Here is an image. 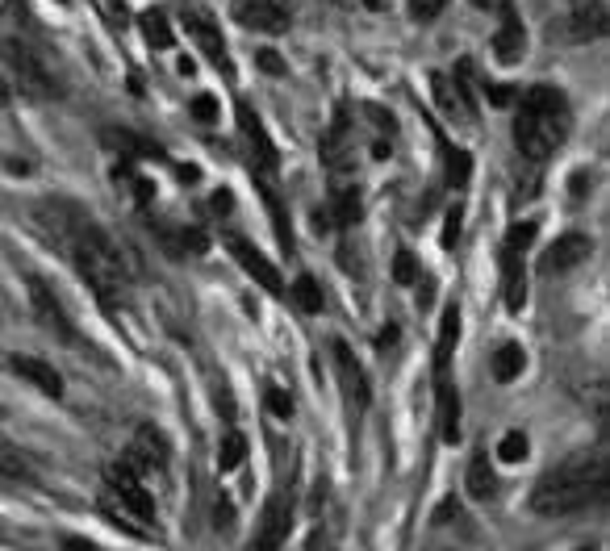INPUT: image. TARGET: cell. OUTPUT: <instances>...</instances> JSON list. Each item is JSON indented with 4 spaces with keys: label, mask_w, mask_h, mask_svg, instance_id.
I'll list each match as a JSON object with an SVG mask.
<instances>
[{
    "label": "cell",
    "mask_w": 610,
    "mask_h": 551,
    "mask_svg": "<svg viewBox=\"0 0 610 551\" xmlns=\"http://www.w3.org/2000/svg\"><path fill=\"white\" fill-rule=\"evenodd\" d=\"M569 34L577 42H590V38H602L606 34V5H602V0H573Z\"/></svg>",
    "instance_id": "ac0fdd59"
},
{
    "label": "cell",
    "mask_w": 610,
    "mask_h": 551,
    "mask_svg": "<svg viewBox=\"0 0 610 551\" xmlns=\"http://www.w3.org/2000/svg\"><path fill=\"white\" fill-rule=\"evenodd\" d=\"M159 238H163V247H168L172 255H201L205 247H209V238L201 234V230H159Z\"/></svg>",
    "instance_id": "d4e9b609"
},
{
    "label": "cell",
    "mask_w": 610,
    "mask_h": 551,
    "mask_svg": "<svg viewBox=\"0 0 610 551\" xmlns=\"http://www.w3.org/2000/svg\"><path fill=\"white\" fill-rule=\"evenodd\" d=\"M594 255V243L585 234H565V238H556L552 251L544 255V272H573L581 268L585 259Z\"/></svg>",
    "instance_id": "5bb4252c"
},
{
    "label": "cell",
    "mask_w": 610,
    "mask_h": 551,
    "mask_svg": "<svg viewBox=\"0 0 610 551\" xmlns=\"http://www.w3.org/2000/svg\"><path fill=\"white\" fill-rule=\"evenodd\" d=\"M535 238V222H519L510 226L506 234V247H502V289H506V305L519 314L527 305V268H523V255Z\"/></svg>",
    "instance_id": "5b68a950"
},
{
    "label": "cell",
    "mask_w": 610,
    "mask_h": 551,
    "mask_svg": "<svg viewBox=\"0 0 610 551\" xmlns=\"http://www.w3.org/2000/svg\"><path fill=\"white\" fill-rule=\"evenodd\" d=\"M189 113L197 117L201 126H214V122H218V101L209 97V92H197V97L189 101Z\"/></svg>",
    "instance_id": "e575fe53"
},
{
    "label": "cell",
    "mask_w": 610,
    "mask_h": 551,
    "mask_svg": "<svg viewBox=\"0 0 610 551\" xmlns=\"http://www.w3.org/2000/svg\"><path fill=\"white\" fill-rule=\"evenodd\" d=\"M393 280H397V284H414V280H418L414 255H410L406 247H397V255H393Z\"/></svg>",
    "instance_id": "d590c367"
},
{
    "label": "cell",
    "mask_w": 610,
    "mask_h": 551,
    "mask_svg": "<svg viewBox=\"0 0 610 551\" xmlns=\"http://www.w3.org/2000/svg\"><path fill=\"white\" fill-rule=\"evenodd\" d=\"M239 126H243V138H247V147H251L255 176L272 180V172H276V147H272L264 122H260V113H251V105H239Z\"/></svg>",
    "instance_id": "9c48e42d"
},
{
    "label": "cell",
    "mask_w": 610,
    "mask_h": 551,
    "mask_svg": "<svg viewBox=\"0 0 610 551\" xmlns=\"http://www.w3.org/2000/svg\"><path fill=\"white\" fill-rule=\"evenodd\" d=\"M456 339H460V305L452 301L448 309H443V322H439V343H435V376L452 368Z\"/></svg>",
    "instance_id": "ffe728a7"
},
{
    "label": "cell",
    "mask_w": 610,
    "mask_h": 551,
    "mask_svg": "<svg viewBox=\"0 0 610 551\" xmlns=\"http://www.w3.org/2000/svg\"><path fill=\"white\" fill-rule=\"evenodd\" d=\"M9 368L21 376V380H30V385L46 397H63V376L46 364V359H34V355H13L9 359Z\"/></svg>",
    "instance_id": "2e32d148"
},
{
    "label": "cell",
    "mask_w": 610,
    "mask_h": 551,
    "mask_svg": "<svg viewBox=\"0 0 610 551\" xmlns=\"http://www.w3.org/2000/svg\"><path fill=\"white\" fill-rule=\"evenodd\" d=\"M9 97H13V84H9L5 71H0V105H9Z\"/></svg>",
    "instance_id": "7bdbcfd3"
},
{
    "label": "cell",
    "mask_w": 610,
    "mask_h": 551,
    "mask_svg": "<svg viewBox=\"0 0 610 551\" xmlns=\"http://www.w3.org/2000/svg\"><path fill=\"white\" fill-rule=\"evenodd\" d=\"M168 455H172V447H168V439H163V430L143 426V430L134 435L130 451H126V460H130L138 472H151V468H168Z\"/></svg>",
    "instance_id": "7c38bea8"
},
{
    "label": "cell",
    "mask_w": 610,
    "mask_h": 551,
    "mask_svg": "<svg viewBox=\"0 0 610 551\" xmlns=\"http://www.w3.org/2000/svg\"><path fill=\"white\" fill-rule=\"evenodd\" d=\"M527 435H523V430H506V435H502V443H498V455H502V460L506 464H519L523 460V455H527Z\"/></svg>",
    "instance_id": "d6a6232c"
},
{
    "label": "cell",
    "mask_w": 610,
    "mask_h": 551,
    "mask_svg": "<svg viewBox=\"0 0 610 551\" xmlns=\"http://www.w3.org/2000/svg\"><path fill=\"white\" fill-rule=\"evenodd\" d=\"M460 230H464V213L452 209V213H448V226H443V247H448V251L460 243Z\"/></svg>",
    "instance_id": "f35d334b"
},
{
    "label": "cell",
    "mask_w": 610,
    "mask_h": 551,
    "mask_svg": "<svg viewBox=\"0 0 610 551\" xmlns=\"http://www.w3.org/2000/svg\"><path fill=\"white\" fill-rule=\"evenodd\" d=\"M494 55H498V63H519L523 55H527V30H523V21L514 17V13H506L502 17V26H498V34H494Z\"/></svg>",
    "instance_id": "d6986e66"
},
{
    "label": "cell",
    "mask_w": 610,
    "mask_h": 551,
    "mask_svg": "<svg viewBox=\"0 0 610 551\" xmlns=\"http://www.w3.org/2000/svg\"><path fill=\"white\" fill-rule=\"evenodd\" d=\"M289 297H293V305L301 309V314H322V284L314 280V276H297L293 284H289Z\"/></svg>",
    "instance_id": "484cf974"
},
{
    "label": "cell",
    "mask_w": 610,
    "mask_h": 551,
    "mask_svg": "<svg viewBox=\"0 0 610 551\" xmlns=\"http://www.w3.org/2000/svg\"><path fill=\"white\" fill-rule=\"evenodd\" d=\"M468 172H473V159H468V151L452 147L448 151V180H452V188H464L468 184Z\"/></svg>",
    "instance_id": "836d02e7"
},
{
    "label": "cell",
    "mask_w": 610,
    "mask_h": 551,
    "mask_svg": "<svg viewBox=\"0 0 610 551\" xmlns=\"http://www.w3.org/2000/svg\"><path fill=\"white\" fill-rule=\"evenodd\" d=\"M226 247H230L234 259L243 263V272H247L255 284H264V289L276 293V297L285 293V276H280V268H276V263H272L264 251H255V247L247 243V238H226Z\"/></svg>",
    "instance_id": "30bf717a"
},
{
    "label": "cell",
    "mask_w": 610,
    "mask_h": 551,
    "mask_svg": "<svg viewBox=\"0 0 610 551\" xmlns=\"http://www.w3.org/2000/svg\"><path fill=\"white\" fill-rule=\"evenodd\" d=\"M55 234L67 251V259L76 263V272L92 284V293L101 297V305H117V297L126 293V263H122V251L113 247V238L88 222L84 213H72V218H59L55 222Z\"/></svg>",
    "instance_id": "6da1fadb"
},
{
    "label": "cell",
    "mask_w": 610,
    "mask_h": 551,
    "mask_svg": "<svg viewBox=\"0 0 610 551\" xmlns=\"http://www.w3.org/2000/svg\"><path fill=\"white\" fill-rule=\"evenodd\" d=\"M448 80H452V92H456V101H460V113L468 117V122H477V92H473L477 84H473V63L460 59Z\"/></svg>",
    "instance_id": "cb8c5ba5"
},
{
    "label": "cell",
    "mask_w": 610,
    "mask_h": 551,
    "mask_svg": "<svg viewBox=\"0 0 610 551\" xmlns=\"http://www.w3.org/2000/svg\"><path fill=\"white\" fill-rule=\"evenodd\" d=\"M230 17L239 21L243 30H260V34H285L293 26V17L280 0H234Z\"/></svg>",
    "instance_id": "ba28073f"
},
{
    "label": "cell",
    "mask_w": 610,
    "mask_h": 551,
    "mask_svg": "<svg viewBox=\"0 0 610 551\" xmlns=\"http://www.w3.org/2000/svg\"><path fill=\"white\" fill-rule=\"evenodd\" d=\"M0 418H5V405H0Z\"/></svg>",
    "instance_id": "7dc6e473"
},
{
    "label": "cell",
    "mask_w": 610,
    "mask_h": 551,
    "mask_svg": "<svg viewBox=\"0 0 610 551\" xmlns=\"http://www.w3.org/2000/svg\"><path fill=\"white\" fill-rule=\"evenodd\" d=\"M360 213H364V205H360V193H356V188H339V193H335L331 218H335L339 226H356V222H360Z\"/></svg>",
    "instance_id": "83f0119b"
},
{
    "label": "cell",
    "mask_w": 610,
    "mask_h": 551,
    "mask_svg": "<svg viewBox=\"0 0 610 551\" xmlns=\"http://www.w3.org/2000/svg\"><path fill=\"white\" fill-rule=\"evenodd\" d=\"M30 305H34V314H38L42 330H51L55 339H63V343H76V339H80L76 326H72V318H67L63 301L55 297V289H51V284H46L42 276H30Z\"/></svg>",
    "instance_id": "52a82bcc"
},
{
    "label": "cell",
    "mask_w": 610,
    "mask_h": 551,
    "mask_svg": "<svg viewBox=\"0 0 610 551\" xmlns=\"http://www.w3.org/2000/svg\"><path fill=\"white\" fill-rule=\"evenodd\" d=\"M364 5H372V9H381V0H364Z\"/></svg>",
    "instance_id": "bcb514c9"
},
{
    "label": "cell",
    "mask_w": 610,
    "mask_h": 551,
    "mask_svg": "<svg viewBox=\"0 0 610 551\" xmlns=\"http://www.w3.org/2000/svg\"><path fill=\"white\" fill-rule=\"evenodd\" d=\"M464 489H468V497H477V501L494 497V489H498V476H494V468H489V455H485V451H477L473 460H468Z\"/></svg>",
    "instance_id": "7402d4cb"
},
{
    "label": "cell",
    "mask_w": 610,
    "mask_h": 551,
    "mask_svg": "<svg viewBox=\"0 0 610 551\" xmlns=\"http://www.w3.org/2000/svg\"><path fill=\"white\" fill-rule=\"evenodd\" d=\"M9 5H13V0H0V17H5V13H9Z\"/></svg>",
    "instance_id": "f6af8a7d"
},
{
    "label": "cell",
    "mask_w": 610,
    "mask_h": 551,
    "mask_svg": "<svg viewBox=\"0 0 610 551\" xmlns=\"http://www.w3.org/2000/svg\"><path fill=\"white\" fill-rule=\"evenodd\" d=\"M113 147H130L122 155H138V159H163V151L155 147V142H143V138H134V134H105Z\"/></svg>",
    "instance_id": "4dcf8cb0"
},
{
    "label": "cell",
    "mask_w": 610,
    "mask_h": 551,
    "mask_svg": "<svg viewBox=\"0 0 610 551\" xmlns=\"http://www.w3.org/2000/svg\"><path fill=\"white\" fill-rule=\"evenodd\" d=\"M523 368H527V355H523L519 343H502L494 351V359H489V372H494L498 385H510L514 376H523Z\"/></svg>",
    "instance_id": "603a6c76"
},
{
    "label": "cell",
    "mask_w": 610,
    "mask_h": 551,
    "mask_svg": "<svg viewBox=\"0 0 610 551\" xmlns=\"http://www.w3.org/2000/svg\"><path fill=\"white\" fill-rule=\"evenodd\" d=\"M109 493L122 501V514H130L138 522H155V497L147 493L143 476H138V468L130 460H117L109 468Z\"/></svg>",
    "instance_id": "8992f818"
},
{
    "label": "cell",
    "mask_w": 610,
    "mask_h": 551,
    "mask_svg": "<svg viewBox=\"0 0 610 551\" xmlns=\"http://www.w3.org/2000/svg\"><path fill=\"white\" fill-rule=\"evenodd\" d=\"M268 410L276 414V418H293V397L285 393V389H268Z\"/></svg>",
    "instance_id": "74e56055"
},
{
    "label": "cell",
    "mask_w": 610,
    "mask_h": 551,
    "mask_svg": "<svg viewBox=\"0 0 610 551\" xmlns=\"http://www.w3.org/2000/svg\"><path fill=\"white\" fill-rule=\"evenodd\" d=\"M184 26H189V34H193V42L205 51V59L214 63V67H222V71H230V55H226V42H222V30L209 21L205 13H189L184 17Z\"/></svg>",
    "instance_id": "9a60e30c"
},
{
    "label": "cell",
    "mask_w": 610,
    "mask_h": 551,
    "mask_svg": "<svg viewBox=\"0 0 610 551\" xmlns=\"http://www.w3.org/2000/svg\"><path fill=\"white\" fill-rule=\"evenodd\" d=\"M143 34H147V42L155 46V51H168L172 46V26H168V17L163 13H143Z\"/></svg>",
    "instance_id": "f546056e"
},
{
    "label": "cell",
    "mask_w": 610,
    "mask_h": 551,
    "mask_svg": "<svg viewBox=\"0 0 610 551\" xmlns=\"http://www.w3.org/2000/svg\"><path fill=\"white\" fill-rule=\"evenodd\" d=\"M331 351H335V372H339V380H343L347 401L356 405V410H364L368 397H372V389H368V376H364V368H360V359L351 355L347 343H335Z\"/></svg>",
    "instance_id": "4fadbf2b"
},
{
    "label": "cell",
    "mask_w": 610,
    "mask_h": 551,
    "mask_svg": "<svg viewBox=\"0 0 610 551\" xmlns=\"http://www.w3.org/2000/svg\"><path fill=\"white\" fill-rule=\"evenodd\" d=\"M0 476H9V481H26V476H30L26 451L13 447L9 439H0Z\"/></svg>",
    "instance_id": "4316f807"
},
{
    "label": "cell",
    "mask_w": 610,
    "mask_h": 551,
    "mask_svg": "<svg viewBox=\"0 0 610 551\" xmlns=\"http://www.w3.org/2000/svg\"><path fill=\"white\" fill-rule=\"evenodd\" d=\"M452 518H460V501L456 497H448L443 506L435 510V526H443V522H452Z\"/></svg>",
    "instance_id": "ab89813d"
},
{
    "label": "cell",
    "mask_w": 610,
    "mask_h": 551,
    "mask_svg": "<svg viewBox=\"0 0 610 551\" xmlns=\"http://www.w3.org/2000/svg\"><path fill=\"white\" fill-rule=\"evenodd\" d=\"M431 88H435L439 109L448 113V117H456V113H460V101H456V92H452V80L443 76V71H431Z\"/></svg>",
    "instance_id": "1f68e13d"
},
{
    "label": "cell",
    "mask_w": 610,
    "mask_h": 551,
    "mask_svg": "<svg viewBox=\"0 0 610 551\" xmlns=\"http://www.w3.org/2000/svg\"><path fill=\"white\" fill-rule=\"evenodd\" d=\"M289 522H293V506L285 493H272L268 506H264V518H260V531H255V547H280L289 539Z\"/></svg>",
    "instance_id": "8fae6325"
},
{
    "label": "cell",
    "mask_w": 610,
    "mask_h": 551,
    "mask_svg": "<svg viewBox=\"0 0 610 551\" xmlns=\"http://www.w3.org/2000/svg\"><path fill=\"white\" fill-rule=\"evenodd\" d=\"M0 71H5L9 84L21 88L26 97H38V101L55 97V84H51V76H46L38 51H34V46H26V42H17V38L0 42Z\"/></svg>",
    "instance_id": "277c9868"
},
{
    "label": "cell",
    "mask_w": 610,
    "mask_h": 551,
    "mask_svg": "<svg viewBox=\"0 0 610 551\" xmlns=\"http://www.w3.org/2000/svg\"><path fill=\"white\" fill-rule=\"evenodd\" d=\"M443 5H448V0H410V17L427 26V21H435L443 13Z\"/></svg>",
    "instance_id": "8d00e7d4"
},
{
    "label": "cell",
    "mask_w": 610,
    "mask_h": 551,
    "mask_svg": "<svg viewBox=\"0 0 610 551\" xmlns=\"http://www.w3.org/2000/svg\"><path fill=\"white\" fill-rule=\"evenodd\" d=\"M435 393H439V435H443V443H456L460 439V397L452 385V372L435 376Z\"/></svg>",
    "instance_id": "e0dca14e"
},
{
    "label": "cell",
    "mask_w": 610,
    "mask_h": 551,
    "mask_svg": "<svg viewBox=\"0 0 610 551\" xmlns=\"http://www.w3.org/2000/svg\"><path fill=\"white\" fill-rule=\"evenodd\" d=\"M260 67H264V71H285V63H280L272 51H264V55H260Z\"/></svg>",
    "instance_id": "b9f144b4"
},
{
    "label": "cell",
    "mask_w": 610,
    "mask_h": 551,
    "mask_svg": "<svg viewBox=\"0 0 610 551\" xmlns=\"http://www.w3.org/2000/svg\"><path fill=\"white\" fill-rule=\"evenodd\" d=\"M606 497V455H585V460H569L539 476L531 489V510L539 518H565Z\"/></svg>",
    "instance_id": "3957f363"
},
{
    "label": "cell",
    "mask_w": 610,
    "mask_h": 551,
    "mask_svg": "<svg viewBox=\"0 0 610 551\" xmlns=\"http://www.w3.org/2000/svg\"><path fill=\"white\" fill-rule=\"evenodd\" d=\"M218 526H230V506L226 501H218Z\"/></svg>",
    "instance_id": "ee69618b"
},
{
    "label": "cell",
    "mask_w": 610,
    "mask_h": 551,
    "mask_svg": "<svg viewBox=\"0 0 610 551\" xmlns=\"http://www.w3.org/2000/svg\"><path fill=\"white\" fill-rule=\"evenodd\" d=\"M243 460H247V435L230 430V435L222 439V451H218V468H222V472H234Z\"/></svg>",
    "instance_id": "f1b7e54d"
},
{
    "label": "cell",
    "mask_w": 610,
    "mask_h": 551,
    "mask_svg": "<svg viewBox=\"0 0 610 551\" xmlns=\"http://www.w3.org/2000/svg\"><path fill=\"white\" fill-rule=\"evenodd\" d=\"M322 163L331 167V172H343L347 167V113L343 109L335 113L331 130L322 134Z\"/></svg>",
    "instance_id": "44dd1931"
},
{
    "label": "cell",
    "mask_w": 610,
    "mask_h": 551,
    "mask_svg": "<svg viewBox=\"0 0 610 551\" xmlns=\"http://www.w3.org/2000/svg\"><path fill=\"white\" fill-rule=\"evenodd\" d=\"M569 97L552 84H535L523 92L519 117H514V142L527 163H548L552 151L569 138Z\"/></svg>",
    "instance_id": "7a4b0ae2"
},
{
    "label": "cell",
    "mask_w": 610,
    "mask_h": 551,
    "mask_svg": "<svg viewBox=\"0 0 610 551\" xmlns=\"http://www.w3.org/2000/svg\"><path fill=\"white\" fill-rule=\"evenodd\" d=\"M485 92H489V101L494 105H510L514 101V88H506V84H485Z\"/></svg>",
    "instance_id": "60d3db41"
}]
</instances>
